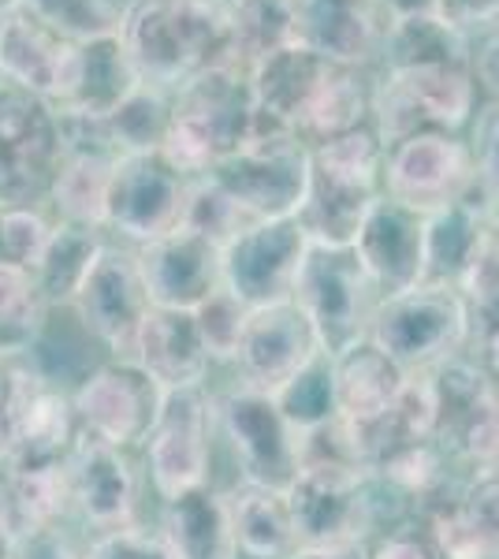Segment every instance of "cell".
Listing matches in <instances>:
<instances>
[{"label": "cell", "instance_id": "obj_1", "mask_svg": "<svg viewBox=\"0 0 499 559\" xmlns=\"http://www.w3.org/2000/svg\"><path fill=\"white\" fill-rule=\"evenodd\" d=\"M116 34L142 83L168 94L221 64H239L224 0H127Z\"/></svg>", "mask_w": 499, "mask_h": 559}, {"label": "cell", "instance_id": "obj_2", "mask_svg": "<svg viewBox=\"0 0 499 559\" xmlns=\"http://www.w3.org/2000/svg\"><path fill=\"white\" fill-rule=\"evenodd\" d=\"M258 131L250 68L221 64L190 79L171 94V123L161 153L183 176L198 179L224 157H231Z\"/></svg>", "mask_w": 499, "mask_h": 559}, {"label": "cell", "instance_id": "obj_3", "mask_svg": "<svg viewBox=\"0 0 499 559\" xmlns=\"http://www.w3.org/2000/svg\"><path fill=\"white\" fill-rule=\"evenodd\" d=\"M384 198V142L373 128L310 150V179L298 224L313 242L351 247L361 221Z\"/></svg>", "mask_w": 499, "mask_h": 559}, {"label": "cell", "instance_id": "obj_4", "mask_svg": "<svg viewBox=\"0 0 499 559\" xmlns=\"http://www.w3.org/2000/svg\"><path fill=\"white\" fill-rule=\"evenodd\" d=\"M369 340L411 377L432 373L437 366L474 350L466 302L455 287L443 284H417L411 292L380 299Z\"/></svg>", "mask_w": 499, "mask_h": 559}, {"label": "cell", "instance_id": "obj_5", "mask_svg": "<svg viewBox=\"0 0 499 559\" xmlns=\"http://www.w3.org/2000/svg\"><path fill=\"white\" fill-rule=\"evenodd\" d=\"M432 392V440L466 477L499 471V384L480 358L459 355L425 373Z\"/></svg>", "mask_w": 499, "mask_h": 559}, {"label": "cell", "instance_id": "obj_6", "mask_svg": "<svg viewBox=\"0 0 499 559\" xmlns=\"http://www.w3.org/2000/svg\"><path fill=\"white\" fill-rule=\"evenodd\" d=\"M292 299L302 306V313L317 329L324 355H340L369 336L380 292L354 254V247L310 239Z\"/></svg>", "mask_w": 499, "mask_h": 559}, {"label": "cell", "instance_id": "obj_7", "mask_svg": "<svg viewBox=\"0 0 499 559\" xmlns=\"http://www.w3.org/2000/svg\"><path fill=\"white\" fill-rule=\"evenodd\" d=\"M250 221L298 216L310 179V150L284 131H253L231 157L205 173Z\"/></svg>", "mask_w": 499, "mask_h": 559}, {"label": "cell", "instance_id": "obj_8", "mask_svg": "<svg viewBox=\"0 0 499 559\" xmlns=\"http://www.w3.org/2000/svg\"><path fill=\"white\" fill-rule=\"evenodd\" d=\"M60 157V116L52 102L0 83V210L41 205Z\"/></svg>", "mask_w": 499, "mask_h": 559}, {"label": "cell", "instance_id": "obj_9", "mask_svg": "<svg viewBox=\"0 0 499 559\" xmlns=\"http://www.w3.org/2000/svg\"><path fill=\"white\" fill-rule=\"evenodd\" d=\"M187 191L190 176L179 173L161 150L127 153L112 168L102 231L123 247H146L183 224Z\"/></svg>", "mask_w": 499, "mask_h": 559}, {"label": "cell", "instance_id": "obj_10", "mask_svg": "<svg viewBox=\"0 0 499 559\" xmlns=\"http://www.w3.org/2000/svg\"><path fill=\"white\" fill-rule=\"evenodd\" d=\"M213 432L216 403L205 384L176 388V392L161 395V411L146 432V444H142L146 474L161 500L209 485Z\"/></svg>", "mask_w": 499, "mask_h": 559}, {"label": "cell", "instance_id": "obj_11", "mask_svg": "<svg viewBox=\"0 0 499 559\" xmlns=\"http://www.w3.org/2000/svg\"><path fill=\"white\" fill-rule=\"evenodd\" d=\"M216 429L231 444L235 466L247 485L287 489L298 474V437L302 429L280 407L276 395L231 388L216 403Z\"/></svg>", "mask_w": 499, "mask_h": 559}, {"label": "cell", "instance_id": "obj_12", "mask_svg": "<svg viewBox=\"0 0 499 559\" xmlns=\"http://www.w3.org/2000/svg\"><path fill=\"white\" fill-rule=\"evenodd\" d=\"M384 194L429 216L474 194V160L466 134L417 131L384 150Z\"/></svg>", "mask_w": 499, "mask_h": 559}, {"label": "cell", "instance_id": "obj_13", "mask_svg": "<svg viewBox=\"0 0 499 559\" xmlns=\"http://www.w3.org/2000/svg\"><path fill=\"white\" fill-rule=\"evenodd\" d=\"M68 310L75 313L90 340L112 350V358H131L142 321L153 310L134 247L108 239Z\"/></svg>", "mask_w": 499, "mask_h": 559}, {"label": "cell", "instance_id": "obj_14", "mask_svg": "<svg viewBox=\"0 0 499 559\" xmlns=\"http://www.w3.org/2000/svg\"><path fill=\"white\" fill-rule=\"evenodd\" d=\"M306 250H310V236L298 224V216L250 221L221 250L224 287L250 310L292 299Z\"/></svg>", "mask_w": 499, "mask_h": 559}, {"label": "cell", "instance_id": "obj_15", "mask_svg": "<svg viewBox=\"0 0 499 559\" xmlns=\"http://www.w3.org/2000/svg\"><path fill=\"white\" fill-rule=\"evenodd\" d=\"M324 355L321 336L295 299L253 306L235 344V373L242 388L280 395L287 384Z\"/></svg>", "mask_w": 499, "mask_h": 559}, {"label": "cell", "instance_id": "obj_16", "mask_svg": "<svg viewBox=\"0 0 499 559\" xmlns=\"http://www.w3.org/2000/svg\"><path fill=\"white\" fill-rule=\"evenodd\" d=\"M161 395L165 392L131 358H112L83 377V384L71 392V407L83 437L134 452L146 444V432L161 411Z\"/></svg>", "mask_w": 499, "mask_h": 559}, {"label": "cell", "instance_id": "obj_17", "mask_svg": "<svg viewBox=\"0 0 499 559\" xmlns=\"http://www.w3.org/2000/svg\"><path fill=\"white\" fill-rule=\"evenodd\" d=\"M287 500H292L302 548L335 545V540H351V537H369L380 526V511H377V496H373L369 474L302 466V471L295 474V481L287 485Z\"/></svg>", "mask_w": 499, "mask_h": 559}, {"label": "cell", "instance_id": "obj_18", "mask_svg": "<svg viewBox=\"0 0 499 559\" xmlns=\"http://www.w3.org/2000/svg\"><path fill=\"white\" fill-rule=\"evenodd\" d=\"M68 477V503L94 534L134 526L139 508V471L131 463V452L102 440L79 437L75 448L63 459Z\"/></svg>", "mask_w": 499, "mask_h": 559}, {"label": "cell", "instance_id": "obj_19", "mask_svg": "<svg viewBox=\"0 0 499 559\" xmlns=\"http://www.w3.org/2000/svg\"><path fill=\"white\" fill-rule=\"evenodd\" d=\"M134 258H139L153 306L194 310V306H202L209 295L224 287L221 247L213 239L198 236L187 224L146 242V247H134Z\"/></svg>", "mask_w": 499, "mask_h": 559}, {"label": "cell", "instance_id": "obj_20", "mask_svg": "<svg viewBox=\"0 0 499 559\" xmlns=\"http://www.w3.org/2000/svg\"><path fill=\"white\" fill-rule=\"evenodd\" d=\"M139 71L127 57L120 34H102V38L71 41L63 57L57 90H52V108L63 116H86V120H105L134 86Z\"/></svg>", "mask_w": 499, "mask_h": 559}, {"label": "cell", "instance_id": "obj_21", "mask_svg": "<svg viewBox=\"0 0 499 559\" xmlns=\"http://www.w3.org/2000/svg\"><path fill=\"white\" fill-rule=\"evenodd\" d=\"M295 41L351 68H377L388 15L377 0H292Z\"/></svg>", "mask_w": 499, "mask_h": 559}, {"label": "cell", "instance_id": "obj_22", "mask_svg": "<svg viewBox=\"0 0 499 559\" xmlns=\"http://www.w3.org/2000/svg\"><path fill=\"white\" fill-rule=\"evenodd\" d=\"M351 247L366 265L380 299L411 292L425 276V216L384 194L366 213Z\"/></svg>", "mask_w": 499, "mask_h": 559}, {"label": "cell", "instance_id": "obj_23", "mask_svg": "<svg viewBox=\"0 0 499 559\" xmlns=\"http://www.w3.org/2000/svg\"><path fill=\"white\" fill-rule=\"evenodd\" d=\"M131 362L150 377L161 392H176V388L205 384L213 358L202 344L194 310H168V306H153L134 340Z\"/></svg>", "mask_w": 499, "mask_h": 559}, {"label": "cell", "instance_id": "obj_24", "mask_svg": "<svg viewBox=\"0 0 499 559\" xmlns=\"http://www.w3.org/2000/svg\"><path fill=\"white\" fill-rule=\"evenodd\" d=\"M329 366H332V411L358 429L384 418L399 403L406 381H411V373L395 358H388L369 336L351 344L347 350H340V355H329Z\"/></svg>", "mask_w": 499, "mask_h": 559}, {"label": "cell", "instance_id": "obj_25", "mask_svg": "<svg viewBox=\"0 0 499 559\" xmlns=\"http://www.w3.org/2000/svg\"><path fill=\"white\" fill-rule=\"evenodd\" d=\"M332 60L317 57L313 49L287 41L250 64V90L258 108V131H284L295 134L302 108L310 105L317 83L324 79Z\"/></svg>", "mask_w": 499, "mask_h": 559}, {"label": "cell", "instance_id": "obj_26", "mask_svg": "<svg viewBox=\"0 0 499 559\" xmlns=\"http://www.w3.org/2000/svg\"><path fill=\"white\" fill-rule=\"evenodd\" d=\"M403 102L414 108L429 131L466 134L477 105L485 102L474 75V64H421L403 71H380Z\"/></svg>", "mask_w": 499, "mask_h": 559}, {"label": "cell", "instance_id": "obj_27", "mask_svg": "<svg viewBox=\"0 0 499 559\" xmlns=\"http://www.w3.org/2000/svg\"><path fill=\"white\" fill-rule=\"evenodd\" d=\"M68 45L49 23H41L26 4L0 12V83L31 90L49 102L57 90Z\"/></svg>", "mask_w": 499, "mask_h": 559}, {"label": "cell", "instance_id": "obj_28", "mask_svg": "<svg viewBox=\"0 0 499 559\" xmlns=\"http://www.w3.org/2000/svg\"><path fill=\"white\" fill-rule=\"evenodd\" d=\"M373 86L377 68H351V64H329L324 79L317 83L310 105L302 108L295 123V139L306 150L321 146V142L343 139V134L369 128L373 116Z\"/></svg>", "mask_w": 499, "mask_h": 559}, {"label": "cell", "instance_id": "obj_29", "mask_svg": "<svg viewBox=\"0 0 499 559\" xmlns=\"http://www.w3.org/2000/svg\"><path fill=\"white\" fill-rule=\"evenodd\" d=\"M161 537L179 559H239L228 515V496L213 485H198L165 500Z\"/></svg>", "mask_w": 499, "mask_h": 559}, {"label": "cell", "instance_id": "obj_30", "mask_svg": "<svg viewBox=\"0 0 499 559\" xmlns=\"http://www.w3.org/2000/svg\"><path fill=\"white\" fill-rule=\"evenodd\" d=\"M228 496V515L235 548L247 559H292L298 540L295 511L287 500V489H265V485H235Z\"/></svg>", "mask_w": 499, "mask_h": 559}, {"label": "cell", "instance_id": "obj_31", "mask_svg": "<svg viewBox=\"0 0 499 559\" xmlns=\"http://www.w3.org/2000/svg\"><path fill=\"white\" fill-rule=\"evenodd\" d=\"M496 216L477 202L474 194L448 205L440 213L425 216V276L421 284L459 287L466 265L474 261L477 247L496 228Z\"/></svg>", "mask_w": 499, "mask_h": 559}, {"label": "cell", "instance_id": "obj_32", "mask_svg": "<svg viewBox=\"0 0 499 559\" xmlns=\"http://www.w3.org/2000/svg\"><path fill=\"white\" fill-rule=\"evenodd\" d=\"M474 38L443 15H414L388 23L377 71H403L421 64H474Z\"/></svg>", "mask_w": 499, "mask_h": 559}, {"label": "cell", "instance_id": "obj_33", "mask_svg": "<svg viewBox=\"0 0 499 559\" xmlns=\"http://www.w3.org/2000/svg\"><path fill=\"white\" fill-rule=\"evenodd\" d=\"M108 236L102 228H86V224H68V221H57V231H52L49 247L34 269V280H38L45 302L57 310L63 306L68 310L75 302L79 287H83L86 273L94 269L97 254L105 250Z\"/></svg>", "mask_w": 499, "mask_h": 559}, {"label": "cell", "instance_id": "obj_34", "mask_svg": "<svg viewBox=\"0 0 499 559\" xmlns=\"http://www.w3.org/2000/svg\"><path fill=\"white\" fill-rule=\"evenodd\" d=\"M49 310L52 306L45 302L31 269L0 261V350L4 355H26L34 340L45 332Z\"/></svg>", "mask_w": 499, "mask_h": 559}, {"label": "cell", "instance_id": "obj_35", "mask_svg": "<svg viewBox=\"0 0 499 559\" xmlns=\"http://www.w3.org/2000/svg\"><path fill=\"white\" fill-rule=\"evenodd\" d=\"M171 123V94L168 90L139 83L123 97L112 116H105L108 139L120 157L127 153H153L165 146V134Z\"/></svg>", "mask_w": 499, "mask_h": 559}, {"label": "cell", "instance_id": "obj_36", "mask_svg": "<svg viewBox=\"0 0 499 559\" xmlns=\"http://www.w3.org/2000/svg\"><path fill=\"white\" fill-rule=\"evenodd\" d=\"M231 41L239 64H258L272 49L295 41L292 0H235L228 4Z\"/></svg>", "mask_w": 499, "mask_h": 559}, {"label": "cell", "instance_id": "obj_37", "mask_svg": "<svg viewBox=\"0 0 499 559\" xmlns=\"http://www.w3.org/2000/svg\"><path fill=\"white\" fill-rule=\"evenodd\" d=\"M455 292L462 295V302H466L474 347H480L488 336L499 332V224L477 247V254L466 265Z\"/></svg>", "mask_w": 499, "mask_h": 559}, {"label": "cell", "instance_id": "obj_38", "mask_svg": "<svg viewBox=\"0 0 499 559\" xmlns=\"http://www.w3.org/2000/svg\"><path fill=\"white\" fill-rule=\"evenodd\" d=\"M63 41H86L120 31L127 0H23Z\"/></svg>", "mask_w": 499, "mask_h": 559}, {"label": "cell", "instance_id": "obj_39", "mask_svg": "<svg viewBox=\"0 0 499 559\" xmlns=\"http://www.w3.org/2000/svg\"><path fill=\"white\" fill-rule=\"evenodd\" d=\"M57 231V216L49 205H8L0 210V261L20 269H38V261Z\"/></svg>", "mask_w": 499, "mask_h": 559}, {"label": "cell", "instance_id": "obj_40", "mask_svg": "<svg viewBox=\"0 0 499 559\" xmlns=\"http://www.w3.org/2000/svg\"><path fill=\"white\" fill-rule=\"evenodd\" d=\"M474 160V198L499 221V97H485L466 128Z\"/></svg>", "mask_w": 499, "mask_h": 559}, {"label": "cell", "instance_id": "obj_41", "mask_svg": "<svg viewBox=\"0 0 499 559\" xmlns=\"http://www.w3.org/2000/svg\"><path fill=\"white\" fill-rule=\"evenodd\" d=\"M183 224L187 228H194L198 236L213 239L216 247L224 250V242L235 239L242 228H247L250 216L235 205V198L224 191V187H216L209 176H198V179H190Z\"/></svg>", "mask_w": 499, "mask_h": 559}, {"label": "cell", "instance_id": "obj_42", "mask_svg": "<svg viewBox=\"0 0 499 559\" xmlns=\"http://www.w3.org/2000/svg\"><path fill=\"white\" fill-rule=\"evenodd\" d=\"M250 306H242L228 287L213 292L202 306H194V321L198 332H202V344L209 350V358L216 362H231L235 358V344L242 336V324H247Z\"/></svg>", "mask_w": 499, "mask_h": 559}, {"label": "cell", "instance_id": "obj_43", "mask_svg": "<svg viewBox=\"0 0 499 559\" xmlns=\"http://www.w3.org/2000/svg\"><path fill=\"white\" fill-rule=\"evenodd\" d=\"M276 400H280V407H284V414L295 421L298 429L332 418L335 411H332V366H329V355H321L313 366H306L302 373H298L295 381L276 395Z\"/></svg>", "mask_w": 499, "mask_h": 559}, {"label": "cell", "instance_id": "obj_44", "mask_svg": "<svg viewBox=\"0 0 499 559\" xmlns=\"http://www.w3.org/2000/svg\"><path fill=\"white\" fill-rule=\"evenodd\" d=\"M83 559H179L168 548V540L161 537V530H142V526H123L108 530L90 540Z\"/></svg>", "mask_w": 499, "mask_h": 559}, {"label": "cell", "instance_id": "obj_45", "mask_svg": "<svg viewBox=\"0 0 499 559\" xmlns=\"http://www.w3.org/2000/svg\"><path fill=\"white\" fill-rule=\"evenodd\" d=\"M459 500L466 519L474 522L485 548H499V471L474 474L459 485Z\"/></svg>", "mask_w": 499, "mask_h": 559}, {"label": "cell", "instance_id": "obj_46", "mask_svg": "<svg viewBox=\"0 0 499 559\" xmlns=\"http://www.w3.org/2000/svg\"><path fill=\"white\" fill-rule=\"evenodd\" d=\"M369 559H443V556H440V548L429 540V534H425V530L411 519V522H403V526L380 534L373 540V552H369Z\"/></svg>", "mask_w": 499, "mask_h": 559}, {"label": "cell", "instance_id": "obj_47", "mask_svg": "<svg viewBox=\"0 0 499 559\" xmlns=\"http://www.w3.org/2000/svg\"><path fill=\"white\" fill-rule=\"evenodd\" d=\"M440 15L477 41L499 26V0H443Z\"/></svg>", "mask_w": 499, "mask_h": 559}, {"label": "cell", "instance_id": "obj_48", "mask_svg": "<svg viewBox=\"0 0 499 559\" xmlns=\"http://www.w3.org/2000/svg\"><path fill=\"white\" fill-rule=\"evenodd\" d=\"M8 559H83V552L71 548V540L60 534V526L34 530V534L15 537Z\"/></svg>", "mask_w": 499, "mask_h": 559}, {"label": "cell", "instance_id": "obj_49", "mask_svg": "<svg viewBox=\"0 0 499 559\" xmlns=\"http://www.w3.org/2000/svg\"><path fill=\"white\" fill-rule=\"evenodd\" d=\"M474 75L485 97H499V26L474 45Z\"/></svg>", "mask_w": 499, "mask_h": 559}, {"label": "cell", "instance_id": "obj_50", "mask_svg": "<svg viewBox=\"0 0 499 559\" xmlns=\"http://www.w3.org/2000/svg\"><path fill=\"white\" fill-rule=\"evenodd\" d=\"M388 20H414V15H440L443 0H377Z\"/></svg>", "mask_w": 499, "mask_h": 559}, {"label": "cell", "instance_id": "obj_51", "mask_svg": "<svg viewBox=\"0 0 499 559\" xmlns=\"http://www.w3.org/2000/svg\"><path fill=\"white\" fill-rule=\"evenodd\" d=\"M474 355L480 358V366H485L488 373H492V381L499 384V332L496 336H488L480 347H474Z\"/></svg>", "mask_w": 499, "mask_h": 559}, {"label": "cell", "instance_id": "obj_52", "mask_svg": "<svg viewBox=\"0 0 499 559\" xmlns=\"http://www.w3.org/2000/svg\"><path fill=\"white\" fill-rule=\"evenodd\" d=\"M12 545H15V537H12V530H8L4 515H0V559H8V552H12Z\"/></svg>", "mask_w": 499, "mask_h": 559}, {"label": "cell", "instance_id": "obj_53", "mask_svg": "<svg viewBox=\"0 0 499 559\" xmlns=\"http://www.w3.org/2000/svg\"><path fill=\"white\" fill-rule=\"evenodd\" d=\"M477 559H499V548H485V552H480Z\"/></svg>", "mask_w": 499, "mask_h": 559}, {"label": "cell", "instance_id": "obj_54", "mask_svg": "<svg viewBox=\"0 0 499 559\" xmlns=\"http://www.w3.org/2000/svg\"><path fill=\"white\" fill-rule=\"evenodd\" d=\"M15 4H23V0H0V12H8V8H15Z\"/></svg>", "mask_w": 499, "mask_h": 559}, {"label": "cell", "instance_id": "obj_55", "mask_svg": "<svg viewBox=\"0 0 499 559\" xmlns=\"http://www.w3.org/2000/svg\"><path fill=\"white\" fill-rule=\"evenodd\" d=\"M4 358H8V355H4V350H0V366H4Z\"/></svg>", "mask_w": 499, "mask_h": 559}, {"label": "cell", "instance_id": "obj_56", "mask_svg": "<svg viewBox=\"0 0 499 559\" xmlns=\"http://www.w3.org/2000/svg\"><path fill=\"white\" fill-rule=\"evenodd\" d=\"M224 4H235V0H224Z\"/></svg>", "mask_w": 499, "mask_h": 559}]
</instances>
